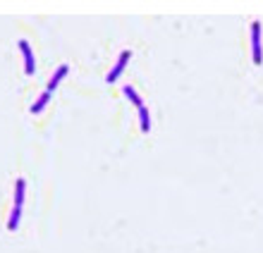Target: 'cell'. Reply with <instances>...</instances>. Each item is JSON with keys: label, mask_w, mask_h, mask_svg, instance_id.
Wrapping results in <instances>:
<instances>
[{"label": "cell", "mask_w": 263, "mask_h": 253, "mask_svg": "<svg viewBox=\"0 0 263 253\" xmlns=\"http://www.w3.org/2000/svg\"><path fill=\"white\" fill-rule=\"evenodd\" d=\"M24 196H27V179L20 177L14 182V199H12V212H10V220H7V229L14 232L20 227L22 220V208H24Z\"/></svg>", "instance_id": "obj_1"}, {"label": "cell", "mask_w": 263, "mask_h": 253, "mask_svg": "<svg viewBox=\"0 0 263 253\" xmlns=\"http://www.w3.org/2000/svg\"><path fill=\"white\" fill-rule=\"evenodd\" d=\"M17 48H20L22 57H24V74H34L36 72V57H34V50H31V43L27 38H20L17 41Z\"/></svg>", "instance_id": "obj_2"}, {"label": "cell", "mask_w": 263, "mask_h": 253, "mask_svg": "<svg viewBox=\"0 0 263 253\" xmlns=\"http://www.w3.org/2000/svg\"><path fill=\"white\" fill-rule=\"evenodd\" d=\"M251 57H254V65H261V62H263L261 22H251Z\"/></svg>", "instance_id": "obj_3"}, {"label": "cell", "mask_w": 263, "mask_h": 253, "mask_svg": "<svg viewBox=\"0 0 263 253\" xmlns=\"http://www.w3.org/2000/svg\"><path fill=\"white\" fill-rule=\"evenodd\" d=\"M129 57H132V50L127 48V50H122V53L118 55V60H115V65H112V69L108 72V76H105V82L108 84H115L120 79V74L125 72V67H127V62H129Z\"/></svg>", "instance_id": "obj_4"}, {"label": "cell", "mask_w": 263, "mask_h": 253, "mask_svg": "<svg viewBox=\"0 0 263 253\" xmlns=\"http://www.w3.org/2000/svg\"><path fill=\"white\" fill-rule=\"evenodd\" d=\"M67 72H69V67H67V65H60V67H58L55 72H53V74H50L48 84H46V91H48L50 96H53V91H55L58 86H60V82H63L65 76H67Z\"/></svg>", "instance_id": "obj_5"}, {"label": "cell", "mask_w": 263, "mask_h": 253, "mask_svg": "<svg viewBox=\"0 0 263 253\" xmlns=\"http://www.w3.org/2000/svg\"><path fill=\"white\" fill-rule=\"evenodd\" d=\"M48 103H50V93H48V91H43L41 96L31 103L29 112H31V115H39V112H43V110H46V105H48Z\"/></svg>", "instance_id": "obj_6"}, {"label": "cell", "mask_w": 263, "mask_h": 253, "mask_svg": "<svg viewBox=\"0 0 263 253\" xmlns=\"http://www.w3.org/2000/svg\"><path fill=\"white\" fill-rule=\"evenodd\" d=\"M122 93H125L127 98H129L132 101V105H134V108H144V101H141V96H139L137 91H134V86H129V84H125V86H122Z\"/></svg>", "instance_id": "obj_7"}, {"label": "cell", "mask_w": 263, "mask_h": 253, "mask_svg": "<svg viewBox=\"0 0 263 253\" xmlns=\"http://www.w3.org/2000/svg\"><path fill=\"white\" fill-rule=\"evenodd\" d=\"M137 112H139V122H141V131H146V134H148V131H151V115H148L146 105H144V108H139Z\"/></svg>", "instance_id": "obj_8"}]
</instances>
